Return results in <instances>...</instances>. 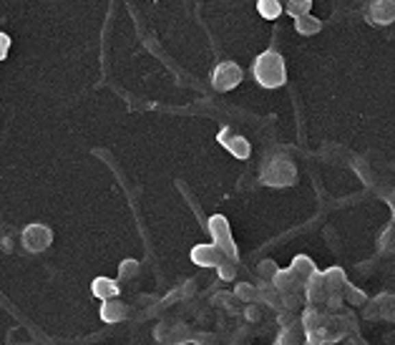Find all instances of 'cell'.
I'll return each mask as SVG.
<instances>
[{
  "label": "cell",
  "instance_id": "obj_17",
  "mask_svg": "<svg viewBox=\"0 0 395 345\" xmlns=\"http://www.w3.org/2000/svg\"><path fill=\"white\" fill-rule=\"evenodd\" d=\"M262 272L264 274H277V267H275V262H262Z\"/></svg>",
  "mask_w": 395,
  "mask_h": 345
},
{
  "label": "cell",
  "instance_id": "obj_12",
  "mask_svg": "<svg viewBox=\"0 0 395 345\" xmlns=\"http://www.w3.org/2000/svg\"><path fill=\"white\" fill-rule=\"evenodd\" d=\"M257 10H259L262 18L275 21V18L282 16V3H279V0H259V3H257Z\"/></svg>",
  "mask_w": 395,
  "mask_h": 345
},
{
  "label": "cell",
  "instance_id": "obj_10",
  "mask_svg": "<svg viewBox=\"0 0 395 345\" xmlns=\"http://www.w3.org/2000/svg\"><path fill=\"white\" fill-rule=\"evenodd\" d=\"M290 270L297 274V280H300L303 285L310 283V277L318 272V270H315V262H312L307 255H297V257H294V262L290 265Z\"/></svg>",
  "mask_w": 395,
  "mask_h": 345
},
{
  "label": "cell",
  "instance_id": "obj_14",
  "mask_svg": "<svg viewBox=\"0 0 395 345\" xmlns=\"http://www.w3.org/2000/svg\"><path fill=\"white\" fill-rule=\"evenodd\" d=\"M297 21V31L300 33H318L320 31V21L318 18H310V16H303V18H294Z\"/></svg>",
  "mask_w": 395,
  "mask_h": 345
},
{
  "label": "cell",
  "instance_id": "obj_6",
  "mask_svg": "<svg viewBox=\"0 0 395 345\" xmlns=\"http://www.w3.org/2000/svg\"><path fill=\"white\" fill-rule=\"evenodd\" d=\"M365 18L372 25L395 23V0H370V5L365 10Z\"/></svg>",
  "mask_w": 395,
  "mask_h": 345
},
{
  "label": "cell",
  "instance_id": "obj_15",
  "mask_svg": "<svg viewBox=\"0 0 395 345\" xmlns=\"http://www.w3.org/2000/svg\"><path fill=\"white\" fill-rule=\"evenodd\" d=\"M133 272H136V262H133V259H126L124 265H121V274L126 277V274H133Z\"/></svg>",
  "mask_w": 395,
  "mask_h": 345
},
{
  "label": "cell",
  "instance_id": "obj_9",
  "mask_svg": "<svg viewBox=\"0 0 395 345\" xmlns=\"http://www.w3.org/2000/svg\"><path fill=\"white\" fill-rule=\"evenodd\" d=\"M118 290H121V288L116 285V280H109V277H96L93 285H91V292L99 300H103V303L111 300V298H116Z\"/></svg>",
  "mask_w": 395,
  "mask_h": 345
},
{
  "label": "cell",
  "instance_id": "obj_13",
  "mask_svg": "<svg viewBox=\"0 0 395 345\" xmlns=\"http://www.w3.org/2000/svg\"><path fill=\"white\" fill-rule=\"evenodd\" d=\"M310 8H312V0H290L287 13L292 18H303V16H310Z\"/></svg>",
  "mask_w": 395,
  "mask_h": 345
},
{
  "label": "cell",
  "instance_id": "obj_1",
  "mask_svg": "<svg viewBox=\"0 0 395 345\" xmlns=\"http://www.w3.org/2000/svg\"><path fill=\"white\" fill-rule=\"evenodd\" d=\"M252 73H255L257 84L262 88H279L287 84L285 58H282L277 51H264L262 55H257Z\"/></svg>",
  "mask_w": 395,
  "mask_h": 345
},
{
  "label": "cell",
  "instance_id": "obj_5",
  "mask_svg": "<svg viewBox=\"0 0 395 345\" xmlns=\"http://www.w3.org/2000/svg\"><path fill=\"white\" fill-rule=\"evenodd\" d=\"M53 242V232L46 227V225H28L23 229V247L28 252H43L48 244Z\"/></svg>",
  "mask_w": 395,
  "mask_h": 345
},
{
  "label": "cell",
  "instance_id": "obj_11",
  "mask_svg": "<svg viewBox=\"0 0 395 345\" xmlns=\"http://www.w3.org/2000/svg\"><path fill=\"white\" fill-rule=\"evenodd\" d=\"M126 315H129V305H124V303H118V300H106V305H101V320L103 322H118L124 320Z\"/></svg>",
  "mask_w": 395,
  "mask_h": 345
},
{
  "label": "cell",
  "instance_id": "obj_8",
  "mask_svg": "<svg viewBox=\"0 0 395 345\" xmlns=\"http://www.w3.org/2000/svg\"><path fill=\"white\" fill-rule=\"evenodd\" d=\"M222 257H227L225 252L219 250L217 244H196L192 250V262L199 267H219L222 265Z\"/></svg>",
  "mask_w": 395,
  "mask_h": 345
},
{
  "label": "cell",
  "instance_id": "obj_7",
  "mask_svg": "<svg viewBox=\"0 0 395 345\" xmlns=\"http://www.w3.org/2000/svg\"><path fill=\"white\" fill-rule=\"evenodd\" d=\"M219 142H222V146H225V149L237 159H249V154H252V146H249L247 139L232 133V131H229V126H225V129L219 131Z\"/></svg>",
  "mask_w": 395,
  "mask_h": 345
},
{
  "label": "cell",
  "instance_id": "obj_4",
  "mask_svg": "<svg viewBox=\"0 0 395 345\" xmlns=\"http://www.w3.org/2000/svg\"><path fill=\"white\" fill-rule=\"evenodd\" d=\"M242 68L237 66L234 61H225L219 63L217 68H214V73H212V86L217 88V91H232V88H237L242 84Z\"/></svg>",
  "mask_w": 395,
  "mask_h": 345
},
{
  "label": "cell",
  "instance_id": "obj_2",
  "mask_svg": "<svg viewBox=\"0 0 395 345\" xmlns=\"http://www.w3.org/2000/svg\"><path fill=\"white\" fill-rule=\"evenodd\" d=\"M297 179L294 162L287 157H275L262 166V184L267 187H290Z\"/></svg>",
  "mask_w": 395,
  "mask_h": 345
},
{
  "label": "cell",
  "instance_id": "obj_3",
  "mask_svg": "<svg viewBox=\"0 0 395 345\" xmlns=\"http://www.w3.org/2000/svg\"><path fill=\"white\" fill-rule=\"evenodd\" d=\"M209 232H212V242L217 244L227 257L237 259V247H234V240H232V229H229V222H227L225 214H214V217H212Z\"/></svg>",
  "mask_w": 395,
  "mask_h": 345
},
{
  "label": "cell",
  "instance_id": "obj_16",
  "mask_svg": "<svg viewBox=\"0 0 395 345\" xmlns=\"http://www.w3.org/2000/svg\"><path fill=\"white\" fill-rule=\"evenodd\" d=\"M237 292H240L242 298H257V290H252V288L247 290V285H240V290Z\"/></svg>",
  "mask_w": 395,
  "mask_h": 345
}]
</instances>
